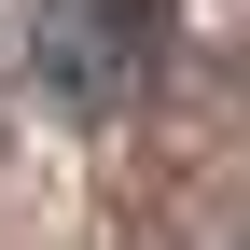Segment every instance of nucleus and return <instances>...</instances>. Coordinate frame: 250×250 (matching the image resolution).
I'll return each mask as SVG.
<instances>
[{
	"label": "nucleus",
	"instance_id": "f257e3e1",
	"mask_svg": "<svg viewBox=\"0 0 250 250\" xmlns=\"http://www.w3.org/2000/svg\"><path fill=\"white\" fill-rule=\"evenodd\" d=\"M139 42H153V0H70V14L42 28V83L70 111H111L125 83H139Z\"/></svg>",
	"mask_w": 250,
	"mask_h": 250
}]
</instances>
